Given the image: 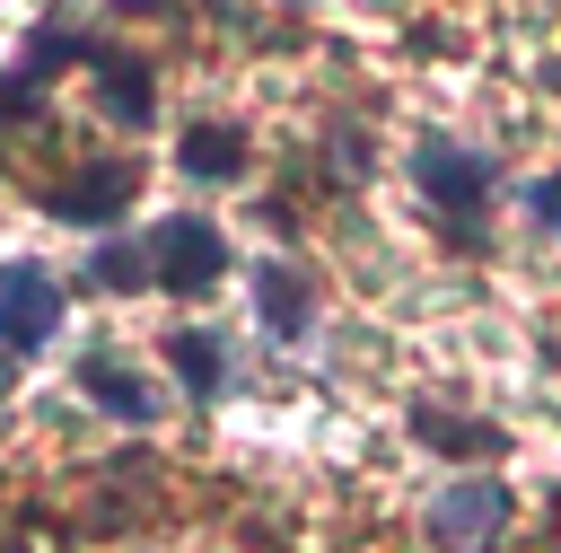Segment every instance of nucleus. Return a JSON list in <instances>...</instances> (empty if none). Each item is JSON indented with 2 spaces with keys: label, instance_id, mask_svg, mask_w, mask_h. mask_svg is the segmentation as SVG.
I'll list each match as a JSON object with an SVG mask.
<instances>
[{
  "label": "nucleus",
  "instance_id": "13",
  "mask_svg": "<svg viewBox=\"0 0 561 553\" xmlns=\"http://www.w3.org/2000/svg\"><path fill=\"white\" fill-rule=\"evenodd\" d=\"M526 211H535V228H561V176H535L526 184Z\"/></svg>",
  "mask_w": 561,
  "mask_h": 553
},
{
  "label": "nucleus",
  "instance_id": "10",
  "mask_svg": "<svg viewBox=\"0 0 561 553\" xmlns=\"http://www.w3.org/2000/svg\"><path fill=\"white\" fill-rule=\"evenodd\" d=\"M96 88H105V114H114V123H140V114H149V70L96 61Z\"/></svg>",
  "mask_w": 561,
  "mask_h": 553
},
{
  "label": "nucleus",
  "instance_id": "1",
  "mask_svg": "<svg viewBox=\"0 0 561 553\" xmlns=\"http://www.w3.org/2000/svg\"><path fill=\"white\" fill-rule=\"evenodd\" d=\"M219 272H228V246H219L210 219H158V228H149V281H158V290H184V298H193V290H210Z\"/></svg>",
  "mask_w": 561,
  "mask_h": 553
},
{
  "label": "nucleus",
  "instance_id": "9",
  "mask_svg": "<svg viewBox=\"0 0 561 553\" xmlns=\"http://www.w3.org/2000/svg\"><path fill=\"white\" fill-rule=\"evenodd\" d=\"M167 351H175V377H184L193 395H219V377H228V342H219V334L184 325V334H175Z\"/></svg>",
  "mask_w": 561,
  "mask_h": 553
},
{
  "label": "nucleus",
  "instance_id": "6",
  "mask_svg": "<svg viewBox=\"0 0 561 553\" xmlns=\"http://www.w3.org/2000/svg\"><path fill=\"white\" fill-rule=\"evenodd\" d=\"M79 386H88V395H96L114 421H158V395H149V377H140V369H123L114 351H88V360H79Z\"/></svg>",
  "mask_w": 561,
  "mask_h": 553
},
{
  "label": "nucleus",
  "instance_id": "11",
  "mask_svg": "<svg viewBox=\"0 0 561 553\" xmlns=\"http://www.w3.org/2000/svg\"><path fill=\"white\" fill-rule=\"evenodd\" d=\"M421 439H430V448H456V456L500 448V430H465V421H447V413H421Z\"/></svg>",
  "mask_w": 561,
  "mask_h": 553
},
{
  "label": "nucleus",
  "instance_id": "5",
  "mask_svg": "<svg viewBox=\"0 0 561 553\" xmlns=\"http://www.w3.org/2000/svg\"><path fill=\"white\" fill-rule=\"evenodd\" d=\"M131 193H140V176H131L123 158H105V167H79V176L53 193V211H61V219H79V228H105Z\"/></svg>",
  "mask_w": 561,
  "mask_h": 553
},
{
  "label": "nucleus",
  "instance_id": "12",
  "mask_svg": "<svg viewBox=\"0 0 561 553\" xmlns=\"http://www.w3.org/2000/svg\"><path fill=\"white\" fill-rule=\"evenodd\" d=\"M140 263H149V255H140V246H105V255H96V272H88V281H105V290H131V281H140Z\"/></svg>",
  "mask_w": 561,
  "mask_h": 553
},
{
  "label": "nucleus",
  "instance_id": "7",
  "mask_svg": "<svg viewBox=\"0 0 561 553\" xmlns=\"http://www.w3.org/2000/svg\"><path fill=\"white\" fill-rule=\"evenodd\" d=\"M184 176H210V184L245 176V140H237L228 123H202V132H184Z\"/></svg>",
  "mask_w": 561,
  "mask_h": 553
},
{
  "label": "nucleus",
  "instance_id": "4",
  "mask_svg": "<svg viewBox=\"0 0 561 553\" xmlns=\"http://www.w3.org/2000/svg\"><path fill=\"white\" fill-rule=\"evenodd\" d=\"M61 325V281H44L35 263H0V351H35Z\"/></svg>",
  "mask_w": 561,
  "mask_h": 553
},
{
  "label": "nucleus",
  "instance_id": "2",
  "mask_svg": "<svg viewBox=\"0 0 561 553\" xmlns=\"http://www.w3.org/2000/svg\"><path fill=\"white\" fill-rule=\"evenodd\" d=\"M500 518H508V492L491 483V474H456L447 492H430V544H447V553H473V544H491L500 535Z\"/></svg>",
  "mask_w": 561,
  "mask_h": 553
},
{
  "label": "nucleus",
  "instance_id": "3",
  "mask_svg": "<svg viewBox=\"0 0 561 553\" xmlns=\"http://www.w3.org/2000/svg\"><path fill=\"white\" fill-rule=\"evenodd\" d=\"M412 176H421V193L465 228V211H482V193H491V158L482 149H465V140H421L412 149Z\"/></svg>",
  "mask_w": 561,
  "mask_h": 553
},
{
  "label": "nucleus",
  "instance_id": "8",
  "mask_svg": "<svg viewBox=\"0 0 561 553\" xmlns=\"http://www.w3.org/2000/svg\"><path fill=\"white\" fill-rule=\"evenodd\" d=\"M254 307H263L272 334H298V325H307V281H298L289 263H263V272H254Z\"/></svg>",
  "mask_w": 561,
  "mask_h": 553
}]
</instances>
